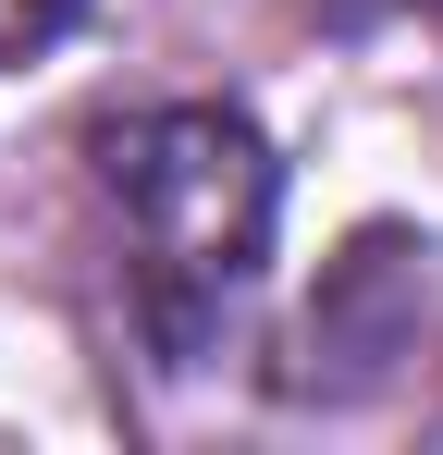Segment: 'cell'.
I'll return each mask as SVG.
<instances>
[{
    "instance_id": "1",
    "label": "cell",
    "mask_w": 443,
    "mask_h": 455,
    "mask_svg": "<svg viewBox=\"0 0 443 455\" xmlns=\"http://www.w3.org/2000/svg\"><path fill=\"white\" fill-rule=\"evenodd\" d=\"M99 172H111L124 246H136V307L160 332V357H210L222 307L259 283L271 210H284V172L259 148V124L210 111V99H173V111H136L99 148Z\"/></svg>"
},
{
    "instance_id": "2",
    "label": "cell",
    "mask_w": 443,
    "mask_h": 455,
    "mask_svg": "<svg viewBox=\"0 0 443 455\" xmlns=\"http://www.w3.org/2000/svg\"><path fill=\"white\" fill-rule=\"evenodd\" d=\"M86 25V0H0V62H37Z\"/></svg>"
}]
</instances>
